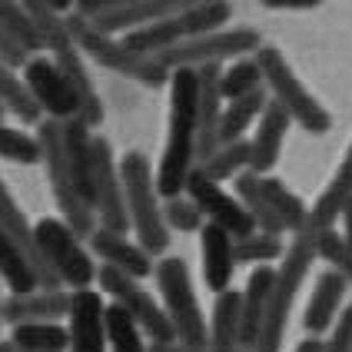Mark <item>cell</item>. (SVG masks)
Returning a JSON list of instances; mask_svg holds the SVG:
<instances>
[{
  "label": "cell",
  "mask_w": 352,
  "mask_h": 352,
  "mask_svg": "<svg viewBox=\"0 0 352 352\" xmlns=\"http://www.w3.org/2000/svg\"><path fill=\"white\" fill-rule=\"evenodd\" d=\"M0 352H20L14 342H0Z\"/></svg>",
  "instance_id": "cell-46"
},
{
  "label": "cell",
  "mask_w": 352,
  "mask_h": 352,
  "mask_svg": "<svg viewBox=\"0 0 352 352\" xmlns=\"http://www.w3.org/2000/svg\"><path fill=\"white\" fill-rule=\"evenodd\" d=\"M70 352H107V302L97 289H77L67 316Z\"/></svg>",
  "instance_id": "cell-15"
},
{
  "label": "cell",
  "mask_w": 352,
  "mask_h": 352,
  "mask_svg": "<svg viewBox=\"0 0 352 352\" xmlns=\"http://www.w3.org/2000/svg\"><path fill=\"white\" fill-rule=\"evenodd\" d=\"M120 179H123L126 210H130V223L140 246L150 256H163L170 250V226L163 219L157 176L150 170V160L143 153H126L120 160Z\"/></svg>",
  "instance_id": "cell-2"
},
{
  "label": "cell",
  "mask_w": 352,
  "mask_h": 352,
  "mask_svg": "<svg viewBox=\"0 0 352 352\" xmlns=\"http://www.w3.org/2000/svg\"><path fill=\"white\" fill-rule=\"evenodd\" d=\"M243 346V293L226 289L213 302L210 352H236Z\"/></svg>",
  "instance_id": "cell-25"
},
{
  "label": "cell",
  "mask_w": 352,
  "mask_h": 352,
  "mask_svg": "<svg viewBox=\"0 0 352 352\" xmlns=\"http://www.w3.org/2000/svg\"><path fill=\"white\" fill-rule=\"evenodd\" d=\"M289 123H293V117H289V113H286L276 100H270L266 113L259 117V130H256L253 140H250V153H253V157H250V173L266 176L276 166V160H279V150H283V140H286Z\"/></svg>",
  "instance_id": "cell-20"
},
{
  "label": "cell",
  "mask_w": 352,
  "mask_h": 352,
  "mask_svg": "<svg viewBox=\"0 0 352 352\" xmlns=\"http://www.w3.org/2000/svg\"><path fill=\"white\" fill-rule=\"evenodd\" d=\"M283 256V243L279 236L253 233L246 239H236V263H253V266H266Z\"/></svg>",
  "instance_id": "cell-37"
},
{
  "label": "cell",
  "mask_w": 352,
  "mask_h": 352,
  "mask_svg": "<svg viewBox=\"0 0 352 352\" xmlns=\"http://www.w3.org/2000/svg\"><path fill=\"white\" fill-rule=\"evenodd\" d=\"M0 226L14 236L17 246L27 253V259H30V266H34V273H37V279H40V289H63V283L57 279V273H54V270L47 266V259L40 256L34 226L27 223V216H23V210L17 206V199L10 196L7 183H3V176H0Z\"/></svg>",
  "instance_id": "cell-17"
},
{
  "label": "cell",
  "mask_w": 352,
  "mask_h": 352,
  "mask_svg": "<svg viewBox=\"0 0 352 352\" xmlns=\"http://www.w3.org/2000/svg\"><path fill=\"white\" fill-rule=\"evenodd\" d=\"M199 120H196V163L219 150V123H223V67H199Z\"/></svg>",
  "instance_id": "cell-16"
},
{
  "label": "cell",
  "mask_w": 352,
  "mask_h": 352,
  "mask_svg": "<svg viewBox=\"0 0 352 352\" xmlns=\"http://www.w3.org/2000/svg\"><path fill=\"white\" fill-rule=\"evenodd\" d=\"M219 87H223V100L236 103V100H246L253 94H259V90H266V80H263V70H259V63L253 57V60H236L230 67H223Z\"/></svg>",
  "instance_id": "cell-33"
},
{
  "label": "cell",
  "mask_w": 352,
  "mask_h": 352,
  "mask_svg": "<svg viewBox=\"0 0 352 352\" xmlns=\"http://www.w3.org/2000/svg\"><path fill=\"white\" fill-rule=\"evenodd\" d=\"M256 63H259V70H263L266 87L273 90V100L302 126V130H309V133H326V130L333 126V120H329V113L322 110V103L299 83V77L293 74V67L286 63V57H283L276 47H263V50L256 54Z\"/></svg>",
  "instance_id": "cell-8"
},
{
  "label": "cell",
  "mask_w": 352,
  "mask_h": 352,
  "mask_svg": "<svg viewBox=\"0 0 352 352\" xmlns=\"http://www.w3.org/2000/svg\"><path fill=\"white\" fill-rule=\"evenodd\" d=\"M233 17V7L223 3V0H206V3H190V10L176 14V17H166L160 23H150L143 30H133L126 34L123 43L130 50H137L143 57H160L166 50H173L186 40L206 37V34H216L223 30V23H230Z\"/></svg>",
  "instance_id": "cell-4"
},
{
  "label": "cell",
  "mask_w": 352,
  "mask_h": 352,
  "mask_svg": "<svg viewBox=\"0 0 352 352\" xmlns=\"http://www.w3.org/2000/svg\"><path fill=\"white\" fill-rule=\"evenodd\" d=\"M266 7H270V10H313L316 3H313V0H299V3H293V0H286V3H279V0H270Z\"/></svg>",
  "instance_id": "cell-43"
},
{
  "label": "cell",
  "mask_w": 352,
  "mask_h": 352,
  "mask_svg": "<svg viewBox=\"0 0 352 352\" xmlns=\"http://www.w3.org/2000/svg\"><path fill=\"white\" fill-rule=\"evenodd\" d=\"M23 87L30 90V97L40 110L47 113V120H57V123H67V120L80 117V100L74 94V87L67 83V77L57 70V63L47 57H34L23 70Z\"/></svg>",
  "instance_id": "cell-13"
},
{
  "label": "cell",
  "mask_w": 352,
  "mask_h": 352,
  "mask_svg": "<svg viewBox=\"0 0 352 352\" xmlns=\"http://www.w3.org/2000/svg\"><path fill=\"white\" fill-rule=\"evenodd\" d=\"M296 352H322V342L319 339H306V342H299Z\"/></svg>",
  "instance_id": "cell-45"
},
{
  "label": "cell",
  "mask_w": 352,
  "mask_h": 352,
  "mask_svg": "<svg viewBox=\"0 0 352 352\" xmlns=\"http://www.w3.org/2000/svg\"><path fill=\"white\" fill-rule=\"evenodd\" d=\"M157 286L163 296V309L170 316L176 329V339L196 346V349H210V336H206V319L199 313V302H196L193 283H190V270L183 259H160L157 263Z\"/></svg>",
  "instance_id": "cell-7"
},
{
  "label": "cell",
  "mask_w": 352,
  "mask_h": 352,
  "mask_svg": "<svg viewBox=\"0 0 352 352\" xmlns=\"http://www.w3.org/2000/svg\"><path fill=\"white\" fill-rule=\"evenodd\" d=\"M90 250L103 259V266H113V270L133 276V279H143V276L153 273V256L140 243H130L126 236L110 233L103 226H97V233L90 236Z\"/></svg>",
  "instance_id": "cell-21"
},
{
  "label": "cell",
  "mask_w": 352,
  "mask_h": 352,
  "mask_svg": "<svg viewBox=\"0 0 352 352\" xmlns=\"http://www.w3.org/2000/svg\"><path fill=\"white\" fill-rule=\"evenodd\" d=\"M196 120H199V74L173 70L170 80V137L157 170V190L163 199L186 193L196 170Z\"/></svg>",
  "instance_id": "cell-1"
},
{
  "label": "cell",
  "mask_w": 352,
  "mask_h": 352,
  "mask_svg": "<svg viewBox=\"0 0 352 352\" xmlns=\"http://www.w3.org/2000/svg\"><path fill=\"white\" fill-rule=\"evenodd\" d=\"M316 253H319V259H326V263H329V270H336L346 283H352V243L346 239V236H339L336 230L322 233L319 236Z\"/></svg>",
  "instance_id": "cell-39"
},
{
  "label": "cell",
  "mask_w": 352,
  "mask_h": 352,
  "mask_svg": "<svg viewBox=\"0 0 352 352\" xmlns=\"http://www.w3.org/2000/svg\"><path fill=\"white\" fill-rule=\"evenodd\" d=\"M163 219L170 230H179V233H203L206 226V216L199 213L190 196H176V199H166L163 203Z\"/></svg>",
  "instance_id": "cell-38"
},
{
  "label": "cell",
  "mask_w": 352,
  "mask_h": 352,
  "mask_svg": "<svg viewBox=\"0 0 352 352\" xmlns=\"http://www.w3.org/2000/svg\"><path fill=\"white\" fill-rule=\"evenodd\" d=\"M34 236H37V246H40V256L47 259V266L57 273V279L63 286H70L74 293L77 289H90L97 283V266L90 253L80 246V236L63 223V219H40L34 226Z\"/></svg>",
  "instance_id": "cell-10"
},
{
  "label": "cell",
  "mask_w": 352,
  "mask_h": 352,
  "mask_svg": "<svg viewBox=\"0 0 352 352\" xmlns=\"http://www.w3.org/2000/svg\"><path fill=\"white\" fill-rule=\"evenodd\" d=\"M0 60H3L10 70H23V67L34 60L30 54H27V50H23V47H20L17 40L3 30V23H0Z\"/></svg>",
  "instance_id": "cell-41"
},
{
  "label": "cell",
  "mask_w": 352,
  "mask_h": 352,
  "mask_svg": "<svg viewBox=\"0 0 352 352\" xmlns=\"http://www.w3.org/2000/svg\"><path fill=\"white\" fill-rule=\"evenodd\" d=\"M186 196L199 206V213L206 216V223L226 230L233 239H246V236L259 233V226H256V219L250 216V210H246L236 196H230L226 190H219L216 183H206V179H199V176L193 173L190 183H186Z\"/></svg>",
  "instance_id": "cell-14"
},
{
  "label": "cell",
  "mask_w": 352,
  "mask_h": 352,
  "mask_svg": "<svg viewBox=\"0 0 352 352\" xmlns=\"http://www.w3.org/2000/svg\"><path fill=\"white\" fill-rule=\"evenodd\" d=\"M342 236L352 243V199L346 203V210H342Z\"/></svg>",
  "instance_id": "cell-44"
},
{
  "label": "cell",
  "mask_w": 352,
  "mask_h": 352,
  "mask_svg": "<svg viewBox=\"0 0 352 352\" xmlns=\"http://www.w3.org/2000/svg\"><path fill=\"white\" fill-rule=\"evenodd\" d=\"M7 113H10V110H7V107H3V100H0V123H3V117H7Z\"/></svg>",
  "instance_id": "cell-47"
},
{
  "label": "cell",
  "mask_w": 352,
  "mask_h": 352,
  "mask_svg": "<svg viewBox=\"0 0 352 352\" xmlns=\"http://www.w3.org/2000/svg\"><path fill=\"white\" fill-rule=\"evenodd\" d=\"M0 157L10 163H40V143L37 137L0 123Z\"/></svg>",
  "instance_id": "cell-36"
},
{
  "label": "cell",
  "mask_w": 352,
  "mask_h": 352,
  "mask_svg": "<svg viewBox=\"0 0 352 352\" xmlns=\"http://www.w3.org/2000/svg\"><path fill=\"white\" fill-rule=\"evenodd\" d=\"M250 140H239V143H226V146H219L213 157H206L203 163H196L193 173L199 179H206V183H226V179H233V176H243L246 173V166H250Z\"/></svg>",
  "instance_id": "cell-27"
},
{
  "label": "cell",
  "mask_w": 352,
  "mask_h": 352,
  "mask_svg": "<svg viewBox=\"0 0 352 352\" xmlns=\"http://www.w3.org/2000/svg\"><path fill=\"white\" fill-rule=\"evenodd\" d=\"M259 193L270 203V210L283 219L286 233H302V226L309 223V210H306V203H302L299 196L289 193L273 176H259Z\"/></svg>",
  "instance_id": "cell-28"
},
{
  "label": "cell",
  "mask_w": 352,
  "mask_h": 352,
  "mask_svg": "<svg viewBox=\"0 0 352 352\" xmlns=\"http://www.w3.org/2000/svg\"><path fill=\"white\" fill-rule=\"evenodd\" d=\"M94 213H97L100 226L110 230V233L126 236V230H133L120 166L113 160V146L107 137L94 140Z\"/></svg>",
  "instance_id": "cell-12"
},
{
  "label": "cell",
  "mask_w": 352,
  "mask_h": 352,
  "mask_svg": "<svg viewBox=\"0 0 352 352\" xmlns=\"http://www.w3.org/2000/svg\"><path fill=\"white\" fill-rule=\"evenodd\" d=\"M70 299H74V289H34V293L23 296H7L3 299V319L10 326L57 322L60 316H70Z\"/></svg>",
  "instance_id": "cell-18"
},
{
  "label": "cell",
  "mask_w": 352,
  "mask_h": 352,
  "mask_svg": "<svg viewBox=\"0 0 352 352\" xmlns=\"http://www.w3.org/2000/svg\"><path fill=\"white\" fill-rule=\"evenodd\" d=\"M67 23H70V34H74V40H77L80 54H87L90 60H97L100 67L117 70V74H123V77H133V80H140L143 87H153V90L166 87V83L173 80V74H170L157 57H143V54H137V50H130L123 40L97 34V30L87 27L77 14H70Z\"/></svg>",
  "instance_id": "cell-5"
},
{
  "label": "cell",
  "mask_w": 352,
  "mask_h": 352,
  "mask_svg": "<svg viewBox=\"0 0 352 352\" xmlns=\"http://www.w3.org/2000/svg\"><path fill=\"white\" fill-rule=\"evenodd\" d=\"M0 326H3V299H0Z\"/></svg>",
  "instance_id": "cell-48"
},
{
  "label": "cell",
  "mask_w": 352,
  "mask_h": 352,
  "mask_svg": "<svg viewBox=\"0 0 352 352\" xmlns=\"http://www.w3.org/2000/svg\"><path fill=\"white\" fill-rule=\"evenodd\" d=\"M94 133L80 117L63 123V150L70 160V170L77 176V186L83 199L94 206Z\"/></svg>",
  "instance_id": "cell-24"
},
{
  "label": "cell",
  "mask_w": 352,
  "mask_h": 352,
  "mask_svg": "<svg viewBox=\"0 0 352 352\" xmlns=\"http://www.w3.org/2000/svg\"><path fill=\"white\" fill-rule=\"evenodd\" d=\"M37 143H40V163L47 166V183L54 190V199H57L60 213H63V223L77 236L90 239L97 233V213L83 199L77 176L70 170V160H67V150H63V123L43 120L37 126Z\"/></svg>",
  "instance_id": "cell-3"
},
{
  "label": "cell",
  "mask_w": 352,
  "mask_h": 352,
  "mask_svg": "<svg viewBox=\"0 0 352 352\" xmlns=\"http://www.w3.org/2000/svg\"><path fill=\"white\" fill-rule=\"evenodd\" d=\"M107 339L110 352H150V346H143V329L137 326V319L120 309L117 302L107 306Z\"/></svg>",
  "instance_id": "cell-34"
},
{
  "label": "cell",
  "mask_w": 352,
  "mask_h": 352,
  "mask_svg": "<svg viewBox=\"0 0 352 352\" xmlns=\"http://www.w3.org/2000/svg\"><path fill=\"white\" fill-rule=\"evenodd\" d=\"M97 283H100V293H107L120 309H126V313L133 316L137 326L153 342H173L176 339V329H173V322H170V316H166V309L153 299L150 289L140 286V279L120 273L113 266H100Z\"/></svg>",
  "instance_id": "cell-11"
},
{
  "label": "cell",
  "mask_w": 352,
  "mask_h": 352,
  "mask_svg": "<svg viewBox=\"0 0 352 352\" xmlns=\"http://www.w3.org/2000/svg\"><path fill=\"white\" fill-rule=\"evenodd\" d=\"M236 199L250 210V216H253L256 226H259V233H266V236L286 233L283 219L270 210V203H266V199H263V193H259V176H256V173L236 176Z\"/></svg>",
  "instance_id": "cell-31"
},
{
  "label": "cell",
  "mask_w": 352,
  "mask_h": 352,
  "mask_svg": "<svg viewBox=\"0 0 352 352\" xmlns=\"http://www.w3.org/2000/svg\"><path fill=\"white\" fill-rule=\"evenodd\" d=\"M346 279L336 273V270H326V273L316 279V289L309 296V306H306V319H302V326H306V333L319 339V336L326 333L329 326H333L336 313H339V302H342V296H346Z\"/></svg>",
  "instance_id": "cell-23"
},
{
  "label": "cell",
  "mask_w": 352,
  "mask_h": 352,
  "mask_svg": "<svg viewBox=\"0 0 352 352\" xmlns=\"http://www.w3.org/2000/svg\"><path fill=\"white\" fill-rule=\"evenodd\" d=\"M0 100H3V107L20 117L23 123H43V110H40L34 97H30V90L23 87V77H20L17 70H10L3 60H0Z\"/></svg>",
  "instance_id": "cell-32"
},
{
  "label": "cell",
  "mask_w": 352,
  "mask_h": 352,
  "mask_svg": "<svg viewBox=\"0 0 352 352\" xmlns=\"http://www.w3.org/2000/svg\"><path fill=\"white\" fill-rule=\"evenodd\" d=\"M266 107H270L266 90H259V94H253V97H246V100L230 103V107L223 110V123H219V146H226V143H239L243 133L250 130V123H253L256 117H263V113H266Z\"/></svg>",
  "instance_id": "cell-30"
},
{
  "label": "cell",
  "mask_w": 352,
  "mask_h": 352,
  "mask_svg": "<svg viewBox=\"0 0 352 352\" xmlns=\"http://www.w3.org/2000/svg\"><path fill=\"white\" fill-rule=\"evenodd\" d=\"M183 10H190V0H77L74 14L97 34L117 37L120 30L133 34Z\"/></svg>",
  "instance_id": "cell-6"
},
{
  "label": "cell",
  "mask_w": 352,
  "mask_h": 352,
  "mask_svg": "<svg viewBox=\"0 0 352 352\" xmlns=\"http://www.w3.org/2000/svg\"><path fill=\"white\" fill-rule=\"evenodd\" d=\"M263 50V40L259 30L253 27H223L216 34L206 37L186 40L173 50L160 54V63L173 74V70H199V67H219L223 60H243L246 54H259Z\"/></svg>",
  "instance_id": "cell-9"
},
{
  "label": "cell",
  "mask_w": 352,
  "mask_h": 352,
  "mask_svg": "<svg viewBox=\"0 0 352 352\" xmlns=\"http://www.w3.org/2000/svg\"><path fill=\"white\" fill-rule=\"evenodd\" d=\"M273 286H276V270L256 266L250 273L246 289H243V346H250V349L259 346L263 322H266L270 299H273Z\"/></svg>",
  "instance_id": "cell-22"
},
{
  "label": "cell",
  "mask_w": 352,
  "mask_h": 352,
  "mask_svg": "<svg viewBox=\"0 0 352 352\" xmlns=\"http://www.w3.org/2000/svg\"><path fill=\"white\" fill-rule=\"evenodd\" d=\"M0 279L14 289V296H23V293H34L40 289V279L30 266L27 253L17 246V239L7 233L0 226Z\"/></svg>",
  "instance_id": "cell-26"
},
{
  "label": "cell",
  "mask_w": 352,
  "mask_h": 352,
  "mask_svg": "<svg viewBox=\"0 0 352 352\" xmlns=\"http://www.w3.org/2000/svg\"><path fill=\"white\" fill-rule=\"evenodd\" d=\"M0 23H3V30L17 40V43L27 50V54H30V57H34L37 50H47V47H43V40H40L37 23L30 20V14H27V7H23V3L0 0Z\"/></svg>",
  "instance_id": "cell-35"
},
{
  "label": "cell",
  "mask_w": 352,
  "mask_h": 352,
  "mask_svg": "<svg viewBox=\"0 0 352 352\" xmlns=\"http://www.w3.org/2000/svg\"><path fill=\"white\" fill-rule=\"evenodd\" d=\"M150 352H210V349H196V346H186V342L173 339V342H153Z\"/></svg>",
  "instance_id": "cell-42"
},
{
  "label": "cell",
  "mask_w": 352,
  "mask_h": 352,
  "mask_svg": "<svg viewBox=\"0 0 352 352\" xmlns=\"http://www.w3.org/2000/svg\"><path fill=\"white\" fill-rule=\"evenodd\" d=\"M199 253H203L206 289H213L216 296L226 293L230 283H233V270H236V239L226 230L206 223L203 233H199Z\"/></svg>",
  "instance_id": "cell-19"
},
{
  "label": "cell",
  "mask_w": 352,
  "mask_h": 352,
  "mask_svg": "<svg viewBox=\"0 0 352 352\" xmlns=\"http://www.w3.org/2000/svg\"><path fill=\"white\" fill-rule=\"evenodd\" d=\"M322 352H352V306L339 313V322L333 326L329 342H322Z\"/></svg>",
  "instance_id": "cell-40"
},
{
  "label": "cell",
  "mask_w": 352,
  "mask_h": 352,
  "mask_svg": "<svg viewBox=\"0 0 352 352\" xmlns=\"http://www.w3.org/2000/svg\"><path fill=\"white\" fill-rule=\"evenodd\" d=\"M10 342L20 352H70V333L60 322H23V326H14Z\"/></svg>",
  "instance_id": "cell-29"
}]
</instances>
